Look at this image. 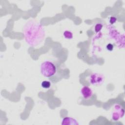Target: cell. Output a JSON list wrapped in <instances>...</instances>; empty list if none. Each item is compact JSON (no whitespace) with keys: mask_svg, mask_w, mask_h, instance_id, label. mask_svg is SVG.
<instances>
[{"mask_svg":"<svg viewBox=\"0 0 125 125\" xmlns=\"http://www.w3.org/2000/svg\"><path fill=\"white\" fill-rule=\"evenodd\" d=\"M42 75L47 78H49L55 75L57 72L56 65L51 61L46 60L42 63L40 67Z\"/></svg>","mask_w":125,"mask_h":125,"instance_id":"7a4b0ae2","label":"cell"},{"mask_svg":"<svg viewBox=\"0 0 125 125\" xmlns=\"http://www.w3.org/2000/svg\"><path fill=\"white\" fill-rule=\"evenodd\" d=\"M61 125H78L79 123L77 121L69 117H66L63 118L61 122Z\"/></svg>","mask_w":125,"mask_h":125,"instance_id":"8992f818","label":"cell"},{"mask_svg":"<svg viewBox=\"0 0 125 125\" xmlns=\"http://www.w3.org/2000/svg\"><path fill=\"white\" fill-rule=\"evenodd\" d=\"M63 35L65 39L68 40L72 39L73 38V33L68 30H65L63 33Z\"/></svg>","mask_w":125,"mask_h":125,"instance_id":"52a82bcc","label":"cell"},{"mask_svg":"<svg viewBox=\"0 0 125 125\" xmlns=\"http://www.w3.org/2000/svg\"><path fill=\"white\" fill-rule=\"evenodd\" d=\"M80 94L82 97L85 100L89 99L93 95V91L87 86H83L80 90Z\"/></svg>","mask_w":125,"mask_h":125,"instance_id":"5b68a950","label":"cell"},{"mask_svg":"<svg viewBox=\"0 0 125 125\" xmlns=\"http://www.w3.org/2000/svg\"><path fill=\"white\" fill-rule=\"evenodd\" d=\"M117 18L114 16H111L110 17L109 19V22L111 24H113L115 23L117 21Z\"/></svg>","mask_w":125,"mask_h":125,"instance_id":"8fae6325","label":"cell"},{"mask_svg":"<svg viewBox=\"0 0 125 125\" xmlns=\"http://www.w3.org/2000/svg\"><path fill=\"white\" fill-rule=\"evenodd\" d=\"M124 108L119 104H115L112 113V119L114 121H118L124 115Z\"/></svg>","mask_w":125,"mask_h":125,"instance_id":"277c9868","label":"cell"},{"mask_svg":"<svg viewBox=\"0 0 125 125\" xmlns=\"http://www.w3.org/2000/svg\"><path fill=\"white\" fill-rule=\"evenodd\" d=\"M103 27V25L101 23L96 24L94 27V30H95V32H96V33L99 32L100 31H101V30H102Z\"/></svg>","mask_w":125,"mask_h":125,"instance_id":"9c48e42d","label":"cell"},{"mask_svg":"<svg viewBox=\"0 0 125 125\" xmlns=\"http://www.w3.org/2000/svg\"><path fill=\"white\" fill-rule=\"evenodd\" d=\"M104 80V76L99 73H92L89 78V83L94 85H99L102 84Z\"/></svg>","mask_w":125,"mask_h":125,"instance_id":"3957f363","label":"cell"},{"mask_svg":"<svg viewBox=\"0 0 125 125\" xmlns=\"http://www.w3.org/2000/svg\"><path fill=\"white\" fill-rule=\"evenodd\" d=\"M41 87L44 89H49L51 87V82L49 81H43L41 83Z\"/></svg>","mask_w":125,"mask_h":125,"instance_id":"ba28073f","label":"cell"},{"mask_svg":"<svg viewBox=\"0 0 125 125\" xmlns=\"http://www.w3.org/2000/svg\"><path fill=\"white\" fill-rule=\"evenodd\" d=\"M106 48L108 51H112L114 49V45L112 43H108L106 46Z\"/></svg>","mask_w":125,"mask_h":125,"instance_id":"30bf717a","label":"cell"},{"mask_svg":"<svg viewBox=\"0 0 125 125\" xmlns=\"http://www.w3.org/2000/svg\"><path fill=\"white\" fill-rule=\"evenodd\" d=\"M23 32L26 42L33 47L37 46L42 43L45 36L43 27L34 21H28L24 24Z\"/></svg>","mask_w":125,"mask_h":125,"instance_id":"6da1fadb","label":"cell"}]
</instances>
